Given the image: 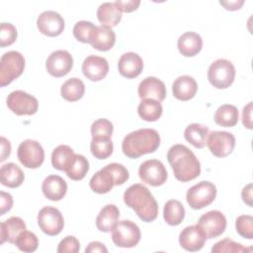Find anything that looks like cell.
Segmentation results:
<instances>
[{
    "instance_id": "cell-44",
    "label": "cell",
    "mask_w": 253,
    "mask_h": 253,
    "mask_svg": "<svg viewBox=\"0 0 253 253\" xmlns=\"http://www.w3.org/2000/svg\"><path fill=\"white\" fill-rule=\"evenodd\" d=\"M115 4L117 5V7L120 9L121 12L130 13L132 11H135L138 8L140 1L139 0H125V1L117 0Z\"/></svg>"
},
{
    "instance_id": "cell-33",
    "label": "cell",
    "mask_w": 253,
    "mask_h": 253,
    "mask_svg": "<svg viewBox=\"0 0 253 253\" xmlns=\"http://www.w3.org/2000/svg\"><path fill=\"white\" fill-rule=\"evenodd\" d=\"M163 112L160 102L153 99H142L137 107L138 116L145 122H155L160 119Z\"/></svg>"
},
{
    "instance_id": "cell-11",
    "label": "cell",
    "mask_w": 253,
    "mask_h": 253,
    "mask_svg": "<svg viewBox=\"0 0 253 253\" xmlns=\"http://www.w3.org/2000/svg\"><path fill=\"white\" fill-rule=\"evenodd\" d=\"M138 176L143 183L152 187H158L166 182L168 174L161 161L157 159H148L140 164Z\"/></svg>"
},
{
    "instance_id": "cell-2",
    "label": "cell",
    "mask_w": 253,
    "mask_h": 253,
    "mask_svg": "<svg viewBox=\"0 0 253 253\" xmlns=\"http://www.w3.org/2000/svg\"><path fill=\"white\" fill-rule=\"evenodd\" d=\"M124 202L144 222H151L158 215L157 202L142 184L137 183L128 187L124 193Z\"/></svg>"
},
{
    "instance_id": "cell-36",
    "label": "cell",
    "mask_w": 253,
    "mask_h": 253,
    "mask_svg": "<svg viewBox=\"0 0 253 253\" xmlns=\"http://www.w3.org/2000/svg\"><path fill=\"white\" fill-rule=\"evenodd\" d=\"M114 145L111 138H92L90 143V150L93 156L97 159L103 160L111 156Z\"/></svg>"
},
{
    "instance_id": "cell-23",
    "label": "cell",
    "mask_w": 253,
    "mask_h": 253,
    "mask_svg": "<svg viewBox=\"0 0 253 253\" xmlns=\"http://www.w3.org/2000/svg\"><path fill=\"white\" fill-rule=\"evenodd\" d=\"M116 42V34L112 30V28L108 26H96L94 30L90 44L100 51H108L110 50Z\"/></svg>"
},
{
    "instance_id": "cell-25",
    "label": "cell",
    "mask_w": 253,
    "mask_h": 253,
    "mask_svg": "<svg viewBox=\"0 0 253 253\" xmlns=\"http://www.w3.org/2000/svg\"><path fill=\"white\" fill-rule=\"evenodd\" d=\"M177 46L182 55L192 57L201 51L203 40L202 37L195 32H186L179 37Z\"/></svg>"
},
{
    "instance_id": "cell-41",
    "label": "cell",
    "mask_w": 253,
    "mask_h": 253,
    "mask_svg": "<svg viewBox=\"0 0 253 253\" xmlns=\"http://www.w3.org/2000/svg\"><path fill=\"white\" fill-rule=\"evenodd\" d=\"M235 228L237 233L244 238H253V217L249 214H242L236 218Z\"/></svg>"
},
{
    "instance_id": "cell-37",
    "label": "cell",
    "mask_w": 253,
    "mask_h": 253,
    "mask_svg": "<svg viewBox=\"0 0 253 253\" xmlns=\"http://www.w3.org/2000/svg\"><path fill=\"white\" fill-rule=\"evenodd\" d=\"M14 244L18 247L19 250L30 253L38 249L39 239L35 233L29 230H24L18 235Z\"/></svg>"
},
{
    "instance_id": "cell-38",
    "label": "cell",
    "mask_w": 253,
    "mask_h": 253,
    "mask_svg": "<svg viewBox=\"0 0 253 253\" xmlns=\"http://www.w3.org/2000/svg\"><path fill=\"white\" fill-rule=\"evenodd\" d=\"M251 251H252V248H246L242 244L234 242L229 238H224L216 242L211 248L212 253H223V252L241 253V252H251Z\"/></svg>"
},
{
    "instance_id": "cell-48",
    "label": "cell",
    "mask_w": 253,
    "mask_h": 253,
    "mask_svg": "<svg viewBox=\"0 0 253 253\" xmlns=\"http://www.w3.org/2000/svg\"><path fill=\"white\" fill-rule=\"evenodd\" d=\"M86 253H94V252H108L106 246L99 241H92L85 249Z\"/></svg>"
},
{
    "instance_id": "cell-13",
    "label": "cell",
    "mask_w": 253,
    "mask_h": 253,
    "mask_svg": "<svg viewBox=\"0 0 253 253\" xmlns=\"http://www.w3.org/2000/svg\"><path fill=\"white\" fill-rule=\"evenodd\" d=\"M207 145L212 155L216 157H225L233 151L235 146V137L228 131H211L208 135Z\"/></svg>"
},
{
    "instance_id": "cell-16",
    "label": "cell",
    "mask_w": 253,
    "mask_h": 253,
    "mask_svg": "<svg viewBox=\"0 0 253 253\" xmlns=\"http://www.w3.org/2000/svg\"><path fill=\"white\" fill-rule=\"evenodd\" d=\"M39 31L47 37H57L64 30V20L55 11H44L37 19Z\"/></svg>"
},
{
    "instance_id": "cell-4",
    "label": "cell",
    "mask_w": 253,
    "mask_h": 253,
    "mask_svg": "<svg viewBox=\"0 0 253 253\" xmlns=\"http://www.w3.org/2000/svg\"><path fill=\"white\" fill-rule=\"evenodd\" d=\"M129 177L127 169L119 163H110L96 172L90 179L89 186L97 194H106L114 186L123 185Z\"/></svg>"
},
{
    "instance_id": "cell-35",
    "label": "cell",
    "mask_w": 253,
    "mask_h": 253,
    "mask_svg": "<svg viewBox=\"0 0 253 253\" xmlns=\"http://www.w3.org/2000/svg\"><path fill=\"white\" fill-rule=\"evenodd\" d=\"M88 171H89V162L87 158H85L81 154H75L71 164L66 169L65 173L67 177L70 178L71 180L79 181L86 176Z\"/></svg>"
},
{
    "instance_id": "cell-8",
    "label": "cell",
    "mask_w": 253,
    "mask_h": 253,
    "mask_svg": "<svg viewBox=\"0 0 253 253\" xmlns=\"http://www.w3.org/2000/svg\"><path fill=\"white\" fill-rule=\"evenodd\" d=\"M216 197L215 186L209 181H201L191 187L186 195L189 206L194 210H201L211 205Z\"/></svg>"
},
{
    "instance_id": "cell-19",
    "label": "cell",
    "mask_w": 253,
    "mask_h": 253,
    "mask_svg": "<svg viewBox=\"0 0 253 253\" xmlns=\"http://www.w3.org/2000/svg\"><path fill=\"white\" fill-rule=\"evenodd\" d=\"M138 96L141 99H153L162 102L166 97L165 84L158 78L149 76L144 78L138 85Z\"/></svg>"
},
{
    "instance_id": "cell-17",
    "label": "cell",
    "mask_w": 253,
    "mask_h": 253,
    "mask_svg": "<svg viewBox=\"0 0 253 253\" xmlns=\"http://www.w3.org/2000/svg\"><path fill=\"white\" fill-rule=\"evenodd\" d=\"M206 240L207 237L198 224L185 227L179 235V243L181 247L190 252L201 250L204 247Z\"/></svg>"
},
{
    "instance_id": "cell-1",
    "label": "cell",
    "mask_w": 253,
    "mask_h": 253,
    "mask_svg": "<svg viewBox=\"0 0 253 253\" xmlns=\"http://www.w3.org/2000/svg\"><path fill=\"white\" fill-rule=\"evenodd\" d=\"M167 160L174 176L181 182L196 179L201 173V164L194 152L183 144H175L167 153Z\"/></svg>"
},
{
    "instance_id": "cell-30",
    "label": "cell",
    "mask_w": 253,
    "mask_h": 253,
    "mask_svg": "<svg viewBox=\"0 0 253 253\" xmlns=\"http://www.w3.org/2000/svg\"><path fill=\"white\" fill-rule=\"evenodd\" d=\"M85 93V85L79 78L72 77L66 80L60 89L61 97L68 102H76L80 100Z\"/></svg>"
},
{
    "instance_id": "cell-22",
    "label": "cell",
    "mask_w": 253,
    "mask_h": 253,
    "mask_svg": "<svg viewBox=\"0 0 253 253\" xmlns=\"http://www.w3.org/2000/svg\"><path fill=\"white\" fill-rule=\"evenodd\" d=\"M198 91L196 80L189 75L179 76L172 84L173 96L180 101H189Z\"/></svg>"
},
{
    "instance_id": "cell-39",
    "label": "cell",
    "mask_w": 253,
    "mask_h": 253,
    "mask_svg": "<svg viewBox=\"0 0 253 253\" xmlns=\"http://www.w3.org/2000/svg\"><path fill=\"white\" fill-rule=\"evenodd\" d=\"M96 26L89 21H79L74 25L73 36L74 38L84 43H90L92 34Z\"/></svg>"
},
{
    "instance_id": "cell-29",
    "label": "cell",
    "mask_w": 253,
    "mask_h": 253,
    "mask_svg": "<svg viewBox=\"0 0 253 253\" xmlns=\"http://www.w3.org/2000/svg\"><path fill=\"white\" fill-rule=\"evenodd\" d=\"M209 133L210 130L207 126L194 123L185 128L184 137L196 148H204L207 144Z\"/></svg>"
},
{
    "instance_id": "cell-27",
    "label": "cell",
    "mask_w": 253,
    "mask_h": 253,
    "mask_svg": "<svg viewBox=\"0 0 253 253\" xmlns=\"http://www.w3.org/2000/svg\"><path fill=\"white\" fill-rule=\"evenodd\" d=\"M120 211L115 205L105 206L96 217V226L102 232H109L117 224Z\"/></svg>"
},
{
    "instance_id": "cell-28",
    "label": "cell",
    "mask_w": 253,
    "mask_h": 253,
    "mask_svg": "<svg viewBox=\"0 0 253 253\" xmlns=\"http://www.w3.org/2000/svg\"><path fill=\"white\" fill-rule=\"evenodd\" d=\"M97 18L102 25L112 28L121 22L122 12L115 2H105L99 6L97 10Z\"/></svg>"
},
{
    "instance_id": "cell-14",
    "label": "cell",
    "mask_w": 253,
    "mask_h": 253,
    "mask_svg": "<svg viewBox=\"0 0 253 253\" xmlns=\"http://www.w3.org/2000/svg\"><path fill=\"white\" fill-rule=\"evenodd\" d=\"M198 225L203 230L207 238H215L224 232L226 218L219 211H210L204 213L198 221Z\"/></svg>"
},
{
    "instance_id": "cell-40",
    "label": "cell",
    "mask_w": 253,
    "mask_h": 253,
    "mask_svg": "<svg viewBox=\"0 0 253 253\" xmlns=\"http://www.w3.org/2000/svg\"><path fill=\"white\" fill-rule=\"evenodd\" d=\"M113 130V124L107 119H98L91 126L92 138H111Z\"/></svg>"
},
{
    "instance_id": "cell-43",
    "label": "cell",
    "mask_w": 253,
    "mask_h": 253,
    "mask_svg": "<svg viewBox=\"0 0 253 253\" xmlns=\"http://www.w3.org/2000/svg\"><path fill=\"white\" fill-rule=\"evenodd\" d=\"M80 249L79 240L74 236H66L63 238L58 246L56 251L58 253H77Z\"/></svg>"
},
{
    "instance_id": "cell-26",
    "label": "cell",
    "mask_w": 253,
    "mask_h": 253,
    "mask_svg": "<svg viewBox=\"0 0 253 253\" xmlns=\"http://www.w3.org/2000/svg\"><path fill=\"white\" fill-rule=\"evenodd\" d=\"M24 179L25 175L17 164L10 162L1 166L0 181L2 185L9 188H17L22 185Z\"/></svg>"
},
{
    "instance_id": "cell-18",
    "label": "cell",
    "mask_w": 253,
    "mask_h": 253,
    "mask_svg": "<svg viewBox=\"0 0 253 253\" xmlns=\"http://www.w3.org/2000/svg\"><path fill=\"white\" fill-rule=\"evenodd\" d=\"M82 72L91 81L104 79L109 72V63L106 58L98 55L87 56L82 63Z\"/></svg>"
},
{
    "instance_id": "cell-42",
    "label": "cell",
    "mask_w": 253,
    "mask_h": 253,
    "mask_svg": "<svg viewBox=\"0 0 253 253\" xmlns=\"http://www.w3.org/2000/svg\"><path fill=\"white\" fill-rule=\"evenodd\" d=\"M17 39V30L11 23H2L0 32V45L5 47L11 45Z\"/></svg>"
},
{
    "instance_id": "cell-47",
    "label": "cell",
    "mask_w": 253,
    "mask_h": 253,
    "mask_svg": "<svg viewBox=\"0 0 253 253\" xmlns=\"http://www.w3.org/2000/svg\"><path fill=\"white\" fill-rule=\"evenodd\" d=\"M11 153V144L8 139H6L4 136L1 137V157L0 161L3 162L7 157H9Z\"/></svg>"
},
{
    "instance_id": "cell-45",
    "label": "cell",
    "mask_w": 253,
    "mask_h": 253,
    "mask_svg": "<svg viewBox=\"0 0 253 253\" xmlns=\"http://www.w3.org/2000/svg\"><path fill=\"white\" fill-rule=\"evenodd\" d=\"M242 124L243 126L251 129L252 128V102H249L242 111Z\"/></svg>"
},
{
    "instance_id": "cell-10",
    "label": "cell",
    "mask_w": 253,
    "mask_h": 253,
    "mask_svg": "<svg viewBox=\"0 0 253 253\" xmlns=\"http://www.w3.org/2000/svg\"><path fill=\"white\" fill-rule=\"evenodd\" d=\"M6 103L10 111L18 116H31L36 114L39 109L37 98L22 90L11 92L7 97Z\"/></svg>"
},
{
    "instance_id": "cell-46",
    "label": "cell",
    "mask_w": 253,
    "mask_h": 253,
    "mask_svg": "<svg viewBox=\"0 0 253 253\" xmlns=\"http://www.w3.org/2000/svg\"><path fill=\"white\" fill-rule=\"evenodd\" d=\"M1 211H0V215L5 214L7 211H9L12 209L13 206V198L10 194L1 192Z\"/></svg>"
},
{
    "instance_id": "cell-15",
    "label": "cell",
    "mask_w": 253,
    "mask_h": 253,
    "mask_svg": "<svg viewBox=\"0 0 253 253\" xmlns=\"http://www.w3.org/2000/svg\"><path fill=\"white\" fill-rule=\"evenodd\" d=\"M73 66V57L67 51L58 49L51 52L45 62L46 71L53 77H62L69 73Z\"/></svg>"
},
{
    "instance_id": "cell-9",
    "label": "cell",
    "mask_w": 253,
    "mask_h": 253,
    "mask_svg": "<svg viewBox=\"0 0 253 253\" xmlns=\"http://www.w3.org/2000/svg\"><path fill=\"white\" fill-rule=\"evenodd\" d=\"M18 159L27 168L36 169L42 166L44 160V150L40 142L33 139L22 141L17 151Z\"/></svg>"
},
{
    "instance_id": "cell-7",
    "label": "cell",
    "mask_w": 253,
    "mask_h": 253,
    "mask_svg": "<svg viewBox=\"0 0 253 253\" xmlns=\"http://www.w3.org/2000/svg\"><path fill=\"white\" fill-rule=\"evenodd\" d=\"M140 229L131 220L124 219L118 221L112 229V240L118 247L131 248L140 240Z\"/></svg>"
},
{
    "instance_id": "cell-34",
    "label": "cell",
    "mask_w": 253,
    "mask_h": 253,
    "mask_svg": "<svg viewBox=\"0 0 253 253\" xmlns=\"http://www.w3.org/2000/svg\"><path fill=\"white\" fill-rule=\"evenodd\" d=\"M163 217L169 225H179L185 217V209L178 200H169L164 205Z\"/></svg>"
},
{
    "instance_id": "cell-50",
    "label": "cell",
    "mask_w": 253,
    "mask_h": 253,
    "mask_svg": "<svg viewBox=\"0 0 253 253\" xmlns=\"http://www.w3.org/2000/svg\"><path fill=\"white\" fill-rule=\"evenodd\" d=\"M220 5H222L226 10L229 11H235L241 8V6L244 4L243 0H238V1H220Z\"/></svg>"
},
{
    "instance_id": "cell-12",
    "label": "cell",
    "mask_w": 253,
    "mask_h": 253,
    "mask_svg": "<svg viewBox=\"0 0 253 253\" xmlns=\"http://www.w3.org/2000/svg\"><path fill=\"white\" fill-rule=\"evenodd\" d=\"M38 224L43 233L55 236L63 229L64 219L56 208L43 207L38 214Z\"/></svg>"
},
{
    "instance_id": "cell-20",
    "label": "cell",
    "mask_w": 253,
    "mask_h": 253,
    "mask_svg": "<svg viewBox=\"0 0 253 253\" xmlns=\"http://www.w3.org/2000/svg\"><path fill=\"white\" fill-rule=\"evenodd\" d=\"M118 69L122 76L127 79L135 78L143 69L142 58L135 52H126L119 59Z\"/></svg>"
},
{
    "instance_id": "cell-31",
    "label": "cell",
    "mask_w": 253,
    "mask_h": 253,
    "mask_svg": "<svg viewBox=\"0 0 253 253\" xmlns=\"http://www.w3.org/2000/svg\"><path fill=\"white\" fill-rule=\"evenodd\" d=\"M213 120L218 126L224 127H231L238 123L239 113L235 106L230 104H224L215 111Z\"/></svg>"
},
{
    "instance_id": "cell-5",
    "label": "cell",
    "mask_w": 253,
    "mask_h": 253,
    "mask_svg": "<svg viewBox=\"0 0 253 253\" xmlns=\"http://www.w3.org/2000/svg\"><path fill=\"white\" fill-rule=\"evenodd\" d=\"M25 68V58L19 51L5 52L0 59V86L5 87L22 75Z\"/></svg>"
},
{
    "instance_id": "cell-21",
    "label": "cell",
    "mask_w": 253,
    "mask_h": 253,
    "mask_svg": "<svg viewBox=\"0 0 253 253\" xmlns=\"http://www.w3.org/2000/svg\"><path fill=\"white\" fill-rule=\"evenodd\" d=\"M42 191L44 197L50 201H60L67 192V184L58 175L47 176L42 185Z\"/></svg>"
},
{
    "instance_id": "cell-24",
    "label": "cell",
    "mask_w": 253,
    "mask_h": 253,
    "mask_svg": "<svg viewBox=\"0 0 253 253\" xmlns=\"http://www.w3.org/2000/svg\"><path fill=\"white\" fill-rule=\"evenodd\" d=\"M26 230L25 221L19 216H11L0 224V244L9 242L14 244L18 235Z\"/></svg>"
},
{
    "instance_id": "cell-32",
    "label": "cell",
    "mask_w": 253,
    "mask_h": 253,
    "mask_svg": "<svg viewBox=\"0 0 253 253\" xmlns=\"http://www.w3.org/2000/svg\"><path fill=\"white\" fill-rule=\"evenodd\" d=\"M74 151L71 147L65 144L58 145L55 147L51 153V164L53 168L60 170V171H66V169L71 164L73 158H74Z\"/></svg>"
},
{
    "instance_id": "cell-49",
    "label": "cell",
    "mask_w": 253,
    "mask_h": 253,
    "mask_svg": "<svg viewBox=\"0 0 253 253\" xmlns=\"http://www.w3.org/2000/svg\"><path fill=\"white\" fill-rule=\"evenodd\" d=\"M241 196H242V200L243 202L248 206V207H252V184H248L246 185L242 192H241Z\"/></svg>"
},
{
    "instance_id": "cell-3",
    "label": "cell",
    "mask_w": 253,
    "mask_h": 253,
    "mask_svg": "<svg viewBox=\"0 0 253 253\" xmlns=\"http://www.w3.org/2000/svg\"><path fill=\"white\" fill-rule=\"evenodd\" d=\"M160 145V135L153 128H140L127 133L123 142L122 150L129 158H137L154 152Z\"/></svg>"
},
{
    "instance_id": "cell-6",
    "label": "cell",
    "mask_w": 253,
    "mask_h": 253,
    "mask_svg": "<svg viewBox=\"0 0 253 253\" xmlns=\"http://www.w3.org/2000/svg\"><path fill=\"white\" fill-rule=\"evenodd\" d=\"M235 67L231 61L219 58L214 60L209 67L208 79L216 89H226L234 81Z\"/></svg>"
}]
</instances>
